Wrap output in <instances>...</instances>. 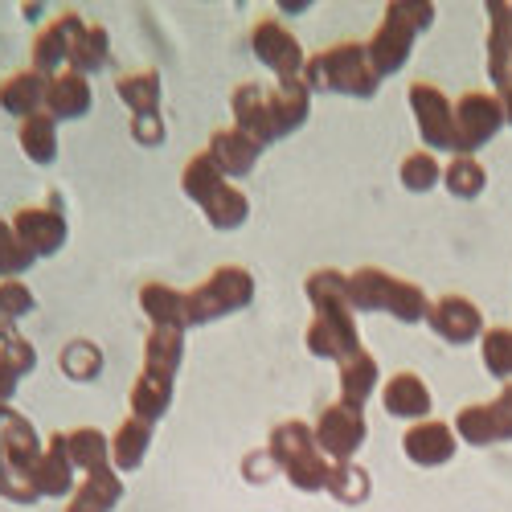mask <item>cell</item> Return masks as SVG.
Instances as JSON below:
<instances>
[{
    "label": "cell",
    "instance_id": "cell-1",
    "mask_svg": "<svg viewBox=\"0 0 512 512\" xmlns=\"http://www.w3.org/2000/svg\"><path fill=\"white\" fill-rule=\"evenodd\" d=\"M349 304L353 312H390L402 324H418L431 316V300L418 283H406L377 267H361L349 275Z\"/></svg>",
    "mask_w": 512,
    "mask_h": 512
},
{
    "label": "cell",
    "instance_id": "cell-2",
    "mask_svg": "<svg viewBox=\"0 0 512 512\" xmlns=\"http://www.w3.org/2000/svg\"><path fill=\"white\" fill-rule=\"evenodd\" d=\"M431 21H435V5H414V0H394V5H386V17H381L377 33L365 46L373 74L377 78L398 74L414 50V37L422 29H431Z\"/></svg>",
    "mask_w": 512,
    "mask_h": 512
},
{
    "label": "cell",
    "instance_id": "cell-3",
    "mask_svg": "<svg viewBox=\"0 0 512 512\" xmlns=\"http://www.w3.org/2000/svg\"><path fill=\"white\" fill-rule=\"evenodd\" d=\"M267 455L275 459V467L287 476L291 488L300 492H324L328 484V459L320 455L316 447V431L308 422L291 418V422H279L271 431V443H267Z\"/></svg>",
    "mask_w": 512,
    "mask_h": 512
},
{
    "label": "cell",
    "instance_id": "cell-4",
    "mask_svg": "<svg viewBox=\"0 0 512 512\" xmlns=\"http://www.w3.org/2000/svg\"><path fill=\"white\" fill-rule=\"evenodd\" d=\"M304 87L308 91H336V95H353V99H369L377 91V74L369 66L365 46L349 41V46H328L316 58L304 62Z\"/></svg>",
    "mask_w": 512,
    "mask_h": 512
},
{
    "label": "cell",
    "instance_id": "cell-5",
    "mask_svg": "<svg viewBox=\"0 0 512 512\" xmlns=\"http://www.w3.org/2000/svg\"><path fill=\"white\" fill-rule=\"evenodd\" d=\"M185 300H189V324H213L222 316L242 312L254 300V275L246 267H218Z\"/></svg>",
    "mask_w": 512,
    "mask_h": 512
},
{
    "label": "cell",
    "instance_id": "cell-6",
    "mask_svg": "<svg viewBox=\"0 0 512 512\" xmlns=\"http://www.w3.org/2000/svg\"><path fill=\"white\" fill-rule=\"evenodd\" d=\"M308 353L312 357H324V361H340V365L361 353V336H357V324H353V308L349 304L316 308V316L308 324Z\"/></svg>",
    "mask_w": 512,
    "mask_h": 512
},
{
    "label": "cell",
    "instance_id": "cell-7",
    "mask_svg": "<svg viewBox=\"0 0 512 512\" xmlns=\"http://www.w3.org/2000/svg\"><path fill=\"white\" fill-rule=\"evenodd\" d=\"M410 107L418 119V136L426 148L439 152H459V136H455V107L447 103V95L431 82H410Z\"/></svg>",
    "mask_w": 512,
    "mask_h": 512
},
{
    "label": "cell",
    "instance_id": "cell-8",
    "mask_svg": "<svg viewBox=\"0 0 512 512\" xmlns=\"http://www.w3.org/2000/svg\"><path fill=\"white\" fill-rule=\"evenodd\" d=\"M365 435H369V426H365V414L345 406V402H336L328 406L320 418H316V447L324 459L332 463H349L361 447H365Z\"/></svg>",
    "mask_w": 512,
    "mask_h": 512
},
{
    "label": "cell",
    "instance_id": "cell-9",
    "mask_svg": "<svg viewBox=\"0 0 512 512\" xmlns=\"http://www.w3.org/2000/svg\"><path fill=\"white\" fill-rule=\"evenodd\" d=\"M250 50H254V58H259L267 70H275L279 78H300L304 74V62H308L300 37H295L291 29H283V21H275V17H263L259 25H254Z\"/></svg>",
    "mask_w": 512,
    "mask_h": 512
},
{
    "label": "cell",
    "instance_id": "cell-10",
    "mask_svg": "<svg viewBox=\"0 0 512 512\" xmlns=\"http://www.w3.org/2000/svg\"><path fill=\"white\" fill-rule=\"evenodd\" d=\"M504 123V107L496 95H463L455 103V136H459V156H472L476 148H484Z\"/></svg>",
    "mask_w": 512,
    "mask_h": 512
},
{
    "label": "cell",
    "instance_id": "cell-11",
    "mask_svg": "<svg viewBox=\"0 0 512 512\" xmlns=\"http://www.w3.org/2000/svg\"><path fill=\"white\" fill-rule=\"evenodd\" d=\"M13 234L21 238V246L33 254V259H46V254H58L66 246L70 226L54 205H41V209H17L13 213Z\"/></svg>",
    "mask_w": 512,
    "mask_h": 512
},
{
    "label": "cell",
    "instance_id": "cell-12",
    "mask_svg": "<svg viewBox=\"0 0 512 512\" xmlns=\"http://www.w3.org/2000/svg\"><path fill=\"white\" fill-rule=\"evenodd\" d=\"M82 29H87V21H82L78 13H70V9L58 13L33 41V70L46 74V78H58L62 66H70V50H74Z\"/></svg>",
    "mask_w": 512,
    "mask_h": 512
},
{
    "label": "cell",
    "instance_id": "cell-13",
    "mask_svg": "<svg viewBox=\"0 0 512 512\" xmlns=\"http://www.w3.org/2000/svg\"><path fill=\"white\" fill-rule=\"evenodd\" d=\"M455 439H459L455 426H447V422H414L402 435V451L418 467H439V463H451V455L459 447Z\"/></svg>",
    "mask_w": 512,
    "mask_h": 512
},
{
    "label": "cell",
    "instance_id": "cell-14",
    "mask_svg": "<svg viewBox=\"0 0 512 512\" xmlns=\"http://www.w3.org/2000/svg\"><path fill=\"white\" fill-rule=\"evenodd\" d=\"M74 472L78 467L70 463V447H66V435H54L41 451V459L33 463V484L41 492V500H62L74 492Z\"/></svg>",
    "mask_w": 512,
    "mask_h": 512
},
{
    "label": "cell",
    "instance_id": "cell-15",
    "mask_svg": "<svg viewBox=\"0 0 512 512\" xmlns=\"http://www.w3.org/2000/svg\"><path fill=\"white\" fill-rule=\"evenodd\" d=\"M455 435L472 447H496V443H512V414L492 406H463L455 418Z\"/></svg>",
    "mask_w": 512,
    "mask_h": 512
},
{
    "label": "cell",
    "instance_id": "cell-16",
    "mask_svg": "<svg viewBox=\"0 0 512 512\" xmlns=\"http://www.w3.org/2000/svg\"><path fill=\"white\" fill-rule=\"evenodd\" d=\"M426 324H431L447 345H467V340H476L480 328H484V316L472 300H463V295H447V300L431 304V316H426Z\"/></svg>",
    "mask_w": 512,
    "mask_h": 512
},
{
    "label": "cell",
    "instance_id": "cell-17",
    "mask_svg": "<svg viewBox=\"0 0 512 512\" xmlns=\"http://www.w3.org/2000/svg\"><path fill=\"white\" fill-rule=\"evenodd\" d=\"M230 103H234V127L242 136H250L254 144H263V148L279 140L275 123H271V107H267V91L259 87V82H242Z\"/></svg>",
    "mask_w": 512,
    "mask_h": 512
},
{
    "label": "cell",
    "instance_id": "cell-18",
    "mask_svg": "<svg viewBox=\"0 0 512 512\" xmlns=\"http://www.w3.org/2000/svg\"><path fill=\"white\" fill-rule=\"evenodd\" d=\"M0 447H5V463L17 467V472H33V463L46 451L33 431V422L17 414L13 406H0Z\"/></svg>",
    "mask_w": 512,
    "mask_h": 512
},
{
    "label": "cell",
    "instance_id": "cell-19",
    "mask_svg": "<svg viewBox=\"0 0 512 512\" xmlns=\"http://www.w3.org/2000/svg\"><path fill=\"white\" fill-rule=\"evenodd\" d=\"M95 103V91H91V78H82L74 70H62L58 78H50L46 87V115L54 123L62 119H82Z\"/></svg>",
    "mask_w": 512,
    "mask_h": 512
},
{
    "label": "cell",
    "instance_id": "cell-20",
    "mask_svg": "<svg viewBox=\"0 0 512 512\" xmlns=\"http://www.w3.org/2000/svg\"><path fill=\"white\" fill-rule=\"evenodd\" d=\"M267 107H271V123L279 140L300 132L304 119H308V107H312V91L304 87V78H279V87L267 91Z\"/></svg>",
    "mask_w": 512,
    "mask_h": 512
},
{
    "label": "cell",
    "instance_id": "cell-21",
    "mask_svg": "<svg viewBox=\"0 0 512 512\" xmlns=\"http://www.w3.org/2000/svg\"><path fill=\"white\" fill-rule=\"evenodd\" d=\"M46 87H50V78L37 74L33 66L29 70H17V74H9L5 82H0V107L25 123L29 115L46 111Z\"/></svg>",
    "mask_w": 512,
    "mask_h": 512
},
{
    "label": "cell",
    "instance_id": "cell-22",
    "mask_svg": "<svg viewBox=\"0 0 512 512\" xmlns=\"http://www.w3.org/2000/svg\"><path fill=\"white\" fill-rule=\"evenodd\" d=\"M381 406H386L394 418H410V422H422L431 414V390L418 373H394L386 386H381Z\"/></svg>",
    "mask_w": 512,
    "mask_h": 512
},
{
    "label": "cell",
    "instance_id": "cell-23",
    "mask_svg": "<svg viewBox=\"0 0 512 512\" xmlns=\"http://www.w3.org/2000/svg\"><path fill=\"white\" fill-rule=\"evenodd\" d=\"M140 308L152 320V328H177V332L189 328V300H185V291L168 287V283H144L140 287Z\"/></svg>",
    "mask_w": 512,
    "mask_h": 512
},
{
    "label": "cell",
    "instance_id": "cell-24",
    "mask_svg": "<svg viewBox=\"0 0 512 512\" xmlns=\"http://www.w3.org/2000/svg\"><path fill=\"white\" fill-rule=\"evenodd\" d=\"M209 156L226 177H250V168L259 164V156H263V144H254L250 136L238 132V127H230V132H213Z\"/></svg>",
    "mask_w": 512,
    "mask_h": 512
},
{
    "label": "cell",
    "instance_id": "cell-25",
    "mask_svg": "<svg viewBox=\"0 0 512 512\" xmlns=\"http://www.w3.org/2000/svg\"><path fill=\"white\" fill-rule=\"evenodd\" d=\"M492 37H488V74L504 91L512 82V5H488Z\"/></svg>",
    "mask_w": 512,
    "mask_h": 512
},
{
    "label": "cell",
    "instance_id": "cell-26",
    "mask_svg": "<svg viewBox=\"0 0 512 512\" xmlns=\"http://www.w3.org/2000/svg\"><path fill=\"white\" fill-rule=\"evenodd\" d=\"M148 447H152V426L127 414L119 422V431L111 435V463H115V472H136V467L144 463V455H148Z\"/></svg>",
    "mask_w": 512,
    "mask_h": 512
},
{
    "label": "cell",
    "instance_id": "cell-27",
    "mask_svg": "<svg viewBox=\"0 0 512 512\" xmlns=\"http://www.w3.org/2000/svg\"><path fill=\"white\" fill-rule=\"evenodd\" d=\"M168 406H173V377H156V373H140L132 386V418L156 426Z\"/></svg>",
    "mask_w": 512,
    "mask_h": 512
},
{
    "label": "cell",
    "instance_id": "cell-28",
    "mask_svg": "<svg viewBox=\"0 0 512 512\" xmlns=\"http://www.w3.org/2000/svg\"><path fill=\"white\" fill-rule=\"evenodd\" d=\"M181 357H185V332H177V328H152V336L144 340V373L177 377Z\"/></svg>",
    "mask_w": 512,
    "mask_h": 512
},
{
    "label": "cell",
    "instance_id": "cell-29",
    "mask_svg": "<svg viewBox=\"0 0 512 512\" xmlns=\"http://www.w3.org/2000/svg\"><path fill=\"white\" fill-rule=\"evenodd\" d=\"M377 361L361 349L357 357H349L345 365H340V402L345 406H353V410H361L373 394H377Z\"/></svg>",
    "mask_w": 512,
    "mask_h": 512
},
{
    "label": "cell",
    "instance_id": "cell-30",
    "mask_svg": "<svg viewBox=\"0 0 512 512\" xmlns=\"http://www.w3.org/2000/svg\"><path fill=\"white\" fill-rule=\"evenodd\" d=\"M66 447H70V463L78 472H103L111 467V439L99 431V426H78V431L66 435Z\"/></svg>",
    "mask_w": 512,
    "mask_h": 512
},
{
    "label": "cell",
    "instance_id": "cell-31",
    "mask_svg": "<svg viewBox=\"0 0 512 512\" xmlns=\"http://www.w3.org/2000/svg\"><path fill=\"white\" fill-rule=\"evenodd\" d=\"M21 152L33 160V164H54L58 160V123L41 111V115H29L25 123H21Z\"/></svg>",
    "mask_w": 512,
    "mask_h": 512
},
{
    "label": "cell",
    "instance_id": "cell-32",
    "mask_svg": "<svg viewBox=\"0 0 512 512\" xmlns=\"http://www.w3.org/2000/svg\"><path fill=\"white\" fill-rule=\"evenodd\" d=\"M107 62H111V37H107V29L103 25H87V29L78 33L74 50H70V70L82 74V78H91Z\"/></svg>",
    "mask_w": 512,
    "mask_h": 512
},
{
    "label": "cell",
    "instance_id": "cell-33",
    "mask_svg": "<svg viewBox=\"0 0 512 512\" xmlns=\"http://www.w3.org/2000/svg\"><path fill=\"white\" fill-rule=\"evenodd\" d=\"M115 95L127 103L132 115H156L160 111V74L140 70V74H123L115 82Z\"/></svg>",
    "mask_w": 512,
    "mask_h": 512
},
{
    "label": "cell",
    "instance_id": "cell-34",
    "mask_svg": "<svg viewBox=\"0 0 512 512\" xmlns=\"http://www.w3.org/2000/svg\"><path fill=\"white\" fill-rule=\"evenodd\" d=\"M230 181H226V173L218 164H213V156L209 152H201V156H193L189 164H185V173H181V189H185V197H193L197 205H205L218 189H226Z\"/></svg>",
    "mask_w": 512,
    "mask_h": 512
},
{
    "label": "cell",
    "instance_id": "cell-35",
    "mask_svg": "<svg viewBox=\"0 0 512 512\" xmlns=\"http://www.w3.org/2000/svg\"><path fill=\"white\" fill-rule=\"evenodd\" d=\"M201 209H205V222L213 230H238L246 222V213H250V201H246V193L238 185H226V189L213 193Z\"/></svg>",
    "mask_w": 512,
    "mask_h": 512
},
{
    "label": "cell",
    "instance_id": "cell-36",
    "mask_svg": "<svg viewBox=\"0 0 512 512\" xmlns=\"http://www.w3.org/2000/svg\"><path fill=\"white\" fill-rule=\"evenodd\" d=\"M58 365L70 381H95L103 373V349L95 345V340H70V345L62 349V357H58Z\"/></svg>",
    "mask_w": 512,
    "mask_h": 512
},
{
    "label": "cell",
    "instance_id": "cell-37",
    "mask_svg": "<svg viewBox=\"0 0 512 512\" xmlns=\"http://www.w3.org/2000/svg\"><path fill=\"white\" fill-rule=\"evenodd\" d=\"M369 476L361 472V467L349 459V463H332L328 467V484H324V492H332L340 504H361L365 496H369Z\"/></svg>",
    "mask_w": 512,
    "mask_h": 512
},
{
    "label": "cell",
    "instance_id": "cell-38",
    "mask_svg": "<svg viewBox=\"0 0 512 512\" xmlns=\"http://www.w3.org/2000/svg\"><path fill=\"white\" fill-rule=\"evenodd\" d=\"M304 295L312 300V308H328V304H349V275H340L332 267H320L304 279ZM353 308V304H349Z\"/></svg>",
    "mask_w": 512,
    "mask_h": 512
},
{
    "label": "cell",
    "instance_id": "cell-39",
    "mask_svg": "<svg viewBox=\"0 0 512 512\" xmlns=\"http://www.w3.org/2000/svg\"><path fill=\"white\" fill-rule=\"evenodd\" d=\"M484 181H488L484 164H480V160H472V156H455V160L447 164V173H443L447 193H455V197H463V201L480 197V193H484Z\"/></svg>",
    "mask_w": 512,
    "mask_h": 512
},
{
    "label": "cell",
    "instance_id": "cell-40",
    "mask_svg": "<svg viewBox=\"0 0 512 512\" xmlns=\"http://www.w3.org/2000/svg\"><path fill=\"white\" fill-rule=\"evenodd\" d=\"M74 496H82V500H87L91 508H99V512H111L123 500V480H119L115 467H103V472H91L87 484H82Z\"/></svg>",
    "mask_w": 512,
    "mask_h": 512
},
{
    "label": "cell",
    "instance_id": "cell-41",
    "mask_svg": "<svg viewBox=\"0 0 512 512\" xmlns=\"http://www.w3.org/2000/svg\"><path fill=\"white\" fill-rule=\"evenodd\" d=\"M37 259L21 246V238L13 234V222H0V279H21Z\"/></svg>",
    "mask_w": 512,
    "mask_h": 512
},
{
    "label": "cell",
    "instance_id": "cell-42",
    "mask_svg": "<svg viewBox=\"0 0 512 512\" xmlns=\"http://www.w3.org/2000/svg\"><path fill=\"white\" fill-rule=\"evenodd\" d=\"M439 181H443V168H439V160L431 152H414V156L402 160V185L410 193H426V189H435Z\"/></svg>",
    "mask_w": 512,
    "mask_h": 512
},
{
    "label": "cell",
    "instance_id": "cell-43",
    "mask_svg": "<svg viewBox=\"0 0 512 512\" xmlns=\"http://www.w3.org/2000/svg\"><path fill=\"white\" fill-rule=\"evenodd\" d=\"M37 308V295L25 287V279H0V316L9 324L25 320Z\"/></svg>",
    "mask_w": 512,
    "mask_h": 512
},
{
    "label": "cell",
    "instance_id": "cell-44",
    "mask_svg": "<svg viewBox=\"0 0 512 512\" xmlns=\"http://www.w3.org/2000/svg\"><path fill=\"white\" fill-rule=\"evenodd\" d=\"M484 369L492 377H512V328H492L484 336Z\"/></svg>",
    "mask_w": 512,
    "mask_h": 512
},
{
    "label": "cell",
    "instance_id": "cell-45",
    "mask_svg": "<svg viewBox=\"0 0 512 512\" xmlns=\"http://www.w3.org/2000/svg\"><path fill=\"white\" fill-rule=\"evenodd\" d=\"M0 496H5L9 504H21V508H33L41 500L33 476L29 472H17V467H9V463H0Z\"/></svg>",
    "mask_w": 512,
    "mask_h": 512
},
{
    "label": "cell",
    "instance_id": "cell-46",
    "mask_svg": "<svg viewBox=\"0 0 512 512\" xmlns=\"http://www.w3.org/2000/svg\"><path fill=\"white\" fill-rule=\"evenodd\" d=\"M0 361H5V365H9V369L21 377V381H25V377L37 369V349L29 345L25 336H17V332H13V336L0 340Z\"/></svg>",
    "mask_w": 512,
    "mask_h": 512
},
{
    "label": "cell",
    "instance_id": "cell-47",
    "mask_svg": "<svg viewBox=\"0 0 512 512\" xmlns=\"http://www.w3.org/2000/svg\"><path fill=\"white\" fill-rule=\"evenodd\" d=\"M132 140L140 148H160L168 140V127H164L160 111L156 115H132Z\"/></svg>",
    "mask_w": 512,
    "mask_h": 512
},
{
    "label": "cell",
    "instance_id": "cell-48",
    "mask_svg": "<svg viewBox=\"0 0 512 512\" xmlns=\"http://www.w3.org/2000/svg\"><path fill=\"white\" fill-rule=\"evenodd\" d=\"M17 386H21V377H17V373H13L5 361H0V406H9V402H13Z\"/></svg>",
    "mask_w": 512,
    "mask_h": 512
},
{
    "label": "cell",
    "instance_id": "cell-49",
    "mask_svg": "<svg viewBox=\"0 0 512 512\" xmlns=\"http://www.w3.org/2000/svg\"><path fill=\"white\" fill-rule=\"evenodd\" d=\"M496 406H500V410H508V414H512V381H508V386H504V390H500V398H496Z\"/></svg>",
    "mask_w": 512,
    "mask_h": 512
},
{
    "label": "cell",
    "instance_id": "cell-50",
    "mask_svg": "<svg viewBox=\"0 0 512 512\" xmlns=\"http://www.w3.org/2000/svg\"><path fill=\"white\" fill-rule=\"evenodd\" d=\"M66 512H99V508H91V504H87V500H82V496H74Z\"/></svg>",
    "mask_w": 512,
    "mask_h": 512
},
{
    "label": "cell",
    "instance_id": "cell-51",
    "mask_svg": "<svg viewBox=\"0 0 512 512\" xmlns=\"http://www.w3.org/2000/svg\"><path fill=\"white\" fill-rule=\"evenodd\" d=\"M500 107H504V119L512 123V82H508V87H504V103H500Z\"/></svg>",
    "mask_w": 512,
    "mask_h": 512
},
{
    "label": "cell",
    "instance_id": "cell-52",
    "mask_svg": "<svg viewBox=\"0 0 512 512\" xmlns=\"http://www.w3.org/2000/svg\"><path fill=\"white\" fill-rule=\"evenodd\" d=\"M5 336H13V324H9L5 316H0V340H5Z\"/></svg>",
    "mask_w": 512,
    "mask_h": 512
},
{
    "label": "cell",
    "instance_id": "cell-53",
    "mask_svg": "<svg viewBox=\"0 0 512 512\" xmlns=\"http://www.w3.org/2000/svg\"><path fill=\"white\" fill-rule=\"evenodd\" d=\"M0 463H5V447H0Z\"/></svg>",
    "mask_w": 512,
    "mask_h": 512
}]
</instances>
